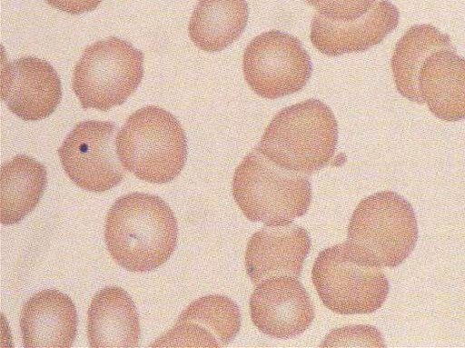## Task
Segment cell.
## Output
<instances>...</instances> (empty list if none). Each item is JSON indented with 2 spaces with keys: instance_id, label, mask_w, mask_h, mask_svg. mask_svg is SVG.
<instances>
[{
  "instance_id": "1",
  "label": "cell",
  "mask_w": 465,
  "mask_h": 348,
  "mask_svg": "<svg viewBox=\"0 0 465 348\" xmlns=\"http://www.w3.org/2000/svg\"><path fill=\"white\" fill-rule=\"evenodd\" d=\"M178 236L175 215L160 197L131 193L107 213L104 241L112 258L131 272H149L173 254Z\"/></svg>"
},
{
  "instance_id": "2",
  "label": "cell",
  "mask_w": 465,
  "mask_h": 348,
  "mask_svg": "<svg viewBox=\"0 0 465 348\" xmlns=\"http://www.w3.org/2000/svg\"><path fill=\"white\" fill-rule=\"evenodd\" d=\"M337 139L338 124L330 107L309 99L282 109L257 148L277 165L309 174L330 163Z\"/></svg>"
},
{
  "instance_id": "3",
  "label": "cell",
  "mask_w": 465,
  "mask_h": 348,
  "mask_svg": "<svg viewBox=\"0 0 465 348\" xmlns=\"http://www.w3.org/2000/svg\"><path fill=\"white\" fill-rule=\"evenodd\" d=\"M115 144L123 166L148 183L173 181L187 158L182 125L174 115L156 105L133 113L117 133Z\"/></svg>"
},
{
  "instance_id": "4",
  "label": "cell",
  "mask_w": 465,
  "mask_h": 348,
  "mask_svg": "<svg viewBox=\"0 0 465 348\" xmlns=\"http://www.w3.org/2000/svg\"><path fill=\"white\" fill-rule=\"evenodd\" d=\"M232 195L250 221L280 225L306 214L312 185L307 176L277 165L255 147L235 169Z\"/></svg>"
},
{
  "instance_id": "5",
  "label": "cell",
  "mask_w": 465,
  "mask_h": 348,
  "mask_svg": "<svg viewBox=\"0 0 465 348\" xmlns=\"http://www.w3.org/2000/svg\"><path fill=\"white\" fill-rule=\"evenodd\" d=\"M347 241L370 264L396 267L414 249L418 226L410 203L391 191L373 194L355 208Z\"/></svg>"
},
{
  "instance_id": "6",
  "label": "cell",
  "mask_w": 465,
  "mask_h": 348,
  "mask_svg": "<svg viewBox=\"0 0 465 348\" xmlns=\"http://www.w3.org/2000/svg\"><path fill=\"white\" fill-rule=\"evenodd\" d=\"M312 280L323 304L341 314L375 312L390 288L380 267L367 263L348 241L318 254Z\"/></svg>"
},
{
  "instance_id": "7",
  "label": "cell",
  "mask_w": 465,
  "mask_h": 348,
  "mask_svg": "<svg viewBox=\"0 0 465 348\" xmlns=\"http://www.w3.org/2000/svg\"><path fill=\"white\" fill-rule=\"evenodd\" d=\"M143 76V52L111 36L84 50L74 66L72 86L84 109L107 111L124 104Z\"/></svg>"
},
{
  "instance_id": "8",
  "label": "cell",
  "mask_w": 465,
  "mask_h": 348,
  "mask_svg": "<svg viewBox=\"0 0 465 348\" xmlns=\"http://www.w3.org/2000/svg\"><path fill=\"white\" fill-rule=\"evenodd\" d=\"M242 71L255 94L276 99L302 89L311 78L312 65L299 39L272 30L254 37L247 45Z\"/></svg>"
},
{
  "instance_id": "9",
  "label": "cell",
  "mask_w": 465,
  "mask_h": 348,
  "mask_svg": "<svg viewBox=\"0 0 465 348\" xmlns=\"http://www.w3.org/2000/svg\"><path fill=\"white\" fill-rule=\"evenodd\" d=\"M117 126L88 120L77 124L57 153L67 176L80 188L101 193L116 186L125 175L116 151Z\"/></svg>"
},
{
  "instance_id": "10",
  "label": "cell",
  "mask_w": 465,
  "mask_h": 348,
  "mask_svg": "<svg viewBox=\"0 0 465 348\" xmlns=\"http://www.w3.org/2000/svg\"><path fill=\"white\" fill-rule=\"evenodd\" d=\"M249 304L253 324L274 338L300 335L314 318L310 296L293 276L281 275L262 281L252 293Z\"/></svg>"
},
{
  "instance_id": "11",
  "label": "cell",
  "mask_w": 465,
  "mask_h": 348,
  "mask_svg": "<svg viewBox=\"0 0 465 348\" xmlns=\"http://www.w3.org/2000/svg\"><path fill=\"white\" fill-rule=\"evenodd\" d=\"M1 98L24 121H38L54 112L62 99L58 74L46 61L25 56L4 65Z\"/></svg>"
},
{
  "instance_id": "12",
  "label": "cell",
  "mask_w": 465,
  "mask_h": 348,
  "mask_svg": "<svg viewBox=\"0 0 465 348\" xmlns=\"http://www.w3.org/2000/svg\"><path fill=\"white\" fill-rule=\"evenodd\" d=\"M240 328L238 305L227 296L210 294L191 303L174 326L150 347H223Z\"/></svg>"
},
{
  "instance_id": "13",
  "label": "cell",
  "mask_w": 465,
  "mask_h": 348,
  "mask_svg": "<svg viewBox=\"0 0 465 348\" xmlns=\"http://www.w3.org/2000/svg\"><path fill=\"white\" fill-rule=\"evenodd\" d=\"M397 7L387 0L374 4L352 21H333L315 14L310 38L314 47L329 56L363 52L380 44L399 24Z\"/></svg>"
},
{
  "instance_id": "14",
  "label": "cell",
  "mask_w": 465,
  "mask_h": 348,
  "mask_svg": "<svg viewBox=\"0 0 465 348\" xmlns=\"http://www.w3.org/2000/svg\"><path fill=\"white\" fill-rule=\"evenodd\" d=\"M311 248L308 232L292 224L266 225L252 234L245 252V268L254 284L274 276L300 277Z\"/></svg>"
},
{
  "instance_id": "15",
  "label": "cell",
  "mask_w": 465,
  "mask_h": 348,
  "mask_svg": "<svg viewBox=\"0 0 465 348\" xmlns=\"http://www.w3.org/2000/svg\"><path fill=\"white\" fill-rule=\"evenodd\" d=\"M75 305L56 289L42 290L23 305L20 328L25 348H70L77 333Z\"/></svg>"
},
{
  "instance_id": "16",
  "label": "cell",
  "mask_w": 465,
  "mask_h": 348,
  "mask_svg": "<svg viewBox=\"0 0 465 348\" xmlns=\"http://www.w3.org/2000/svg\"><path fill=\"white\" fill-rule=\"evenodd\" d=\"M87 337L93 348L137 347L141 329L136 306L121 287L107 286L93 297L87 312Z\"/></svg>"
},
{
  "instance_id": "17",
  "label": "cell",
  "mask_w": 465,
  "mask_h": 348,
  "mask_svg": "<svg viewBox=\"0 0 465 348\" xmlns=\"http://www.w3.org/2000/svg\"><path fill=\"white\" fill-rule=\"evenodd\" d=\"M423 102L438 118L456 122L465 118V58L455 50L432 53L419 74Z\"/></svg>"
},
{
  "instance_id": "18",
  "label": "cell",
  "mask_w": 465,
  "mask_h": 348,
  "mask_svg": "<svg viewBox=\"0 0 465 348\" xmlns=\"http://www.w3.org/2000/svg\"><path fill=\"white\" fill-rule=\"evenodd\" d=\"M47 184L45 166L26 154L3 164L0 174V222L22 221L38 204Z\"/></svg>"
},
{
  "instance_id": "19",
  "label": "cell",
  "mask_w": 465,
  "mask_h": 348,
  "mask_svg": "<svg viewBox=\"0 0 465 348\" xmlns=\"http://www.w3.org/2000/svg\"><path fill=\"white\" fill-rule=\"evenodd\" d=\"M248 16L245 0H199L189 22V36L203 51H222L242 34Z\"/></svg>"
},
{
  "instance_id": "20",
  "label": "cell",
  "mask_w": 465,
  "mask_h": 348,
  "mask_svg": "<svg viewBox=\"0 0 465 348\" xmlns=\"http://www.w3.org/2000/svg\"><path fill=\"white\" fill-rule=\"evenodd\" d=\"M440 50H455L449 35L430 25L411 26L398 41L391 61L399 93L411 102L423 104L419 74L424 61Z\"/></svg>"
},
{
  "instance_id": "21",
  "label": "cell",
  "mask_w": 465,
  "mask_h": 348,
  "mask_svg": "<svg viewBox=\"0 0 465 348\" xmlns=\"http://www.w3.org/2000/svg\"><path fill=\"white\" fill-rule=\"evenodd\" d=\"M376 0H306L328 19L352 21L365 15Z\"/></svg>"
},
{
  "instance_id": "22",
  "label": "cell",
  "mask_w": 465,
  "mask_h": 348,
  "mask_svg": "<svg viewBox=\"0 0 465 348\" xmlns=\"http://www.w3.org/2000/svg\"><path fill=\"white\" fill-rule=\"evenodd\" d=\"M371 343L372 346H385L381 333L372 326L358 325L335 329L326 337L322 346L348 345L349 343Z\"/></svg>"
},
{
  "instance_id": "23",
  "label": "cell",
  "mask_w": 465,
  "mask_h": 348,
  "mask_svg": "<svg viewBox=\"0 0 465 348\" xmlns=\"http://www.w3.org/2000/svg\"><path fill=\"white\" fill-rule=\"evenodd\" d=\"M52 7L68 13L80 15L95 9L102 0H45Z\"/></svg>"
}]
</instances>
